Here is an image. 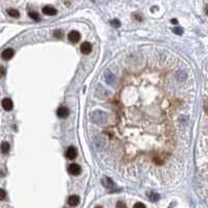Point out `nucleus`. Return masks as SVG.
Instances as JSON below:
<instances>
[{"label":"nucleus","instance_id":"1","mask_svg":"<svg viewBox=\"0 0 208 208\" xmlns=\"http://www.w3.org/2000/svg\"><path fill=\"white\" fill-rule=\"evenodd\" d=\"M69 173L73 176H78L81 173V167L77 163H72L69 167Z\"/></svg>","mask_w":208,"mask_h":208},{"label":"nucleus","instance_id":"6","mask_svg":"<svg viewBox=\"0 0 208 208\" xmlns=\"http://www.w3.org/2000/svg\"><path fill=\"white\" fill-rule=\"evenodd\" d=\"M14 53L15 52L12 48H6L5 50H3L2 54H1V57H2L4 60H8L14 56Z\"/></svg>","mask_w":208,"mask_h":208},{"label":"nucleus","instance_id":"22","mask_svg":"<svg viewBox=\"0 0 208 208\" xmlns=\"http://www.w3.org/2000/svg\"><path fill=\"white\" fill-rule=\"evenodd\" d=\"M117 207H126V205H125L124 203H121V202H119V203H117Z\"/></svg>","mask_w":208,"mask_h":208},{"label":"nucleus","instance_id":"8","mask_svg":"<svg viewBox=\"0 0 208 208\" xmlns=\"http://www.w3.org/2000/svg\"><path fill=\"white\" fill-rule=\"evenodd\" d=\"M2 107L4 108V110L10 111L13 109V102L10 98H4L2 100Z\"/></svg>","mask_w":208,"mask_h":208},{"label":"nucleus","instance_id":"7","mask_svg":"<svg viewBox=\"0 0 208 208\" xmlns=\"http://www.w3.org/2000/svg\"><path fill=\"white\" fill-rule=\"evenodd\" d=\"M56 113H57V116L60 118L65 119V118H67L68 116H69V109H68V107H66V106H60V107L56 110Z\"/></svg>","mask_w":208,"mask_h":208},{"label":"nucleus","instance_id":"13","mask_svg":"<svg viewBox=\"0 0 208 208\" xmlns=\"http://www.w3.org/2000/svg\"><path fill=\"white\" fill-rule=\"evenodd\" d=\"M7 14L13 18H19L20 17V13L18 12L17 10H15V8H10V10H7Z\"/></svg>","mask_w":208,"mask_h":208},{"label":"nucleus","instance_id":"18","mask_svg":"<svg viewBox=\"0 0 208 208\" xmlns=\"http://www.w3.org/2000/svg\"><path fill=\"white\" fill-rule=\"evenodd\" d=\"M5 197H6V193H5V190H3V189L0 188V201L4 200Z\"/></svg>","mask_w":208,"mask_h":208},{"label":"nucleus","instance_id":"2","mask_svg":"<svg viewBox=\"0 0 208 208\" xmlns=\"http://www.w3.org/2000/svg\"><path fill=\"white\" fill-rule=\"evenodd\" d=\"M77 156V151L76 149L74 148V147H69V148L67 149V151H66V157L68 158V159H70V160H73V159H75Z\"/></svg>","mask_w":208,"mask_h":208},{"label":"nucleus","instance_id":"3","mask_svg":"<svg viewBox=\"0 0 208 208\" xmlns=\"http://www.w3.org/2000/svg\"><path fill=\"white\" fill-rule=\"evenodd\" d=\"M68 38H69L70 42H72V43H77V42L80 41V34H79L78 31L76 30H72L71 32L69 34V36H68Z\"/></svg>","mask_w":208,"mask_h":208},{"label":"nucleus","instance_id":"14","mask_svg":"<svg viewBox=\"0 0 208 208\" xmlns=\"http://www.w3.org/2000/svg\"><path fill=\"white\" fill-rule=\"evenodd\" d=\"M28 15L31 19L36 20V21H39V20H40V16H39V14L36 12H29Z\"/></svg>","mask_w":208,"mask_h":208},{"label":"nucleus","instance_id":"19","mask_svg":"<svg viewBox=\"0 0 208 208\" xmlns=\"http://www.w3.org/2000/svg\"><path fill=\"white\" fill-rule=\"evenodd\" d=\"M62 36H64V34H62V30H55L54 31V36H56V38H62Z\"/></svg>","mask_w":208,"mask_h":208},{"label":"nucleus","instance_id":"16","mask_svg":"<svg viewBox=\"0 0 208 208\" xmlns=\"http://www.w3.org/2000/svg\"><path fill=\"white\" fill-rule=\"evenodd\" d=\"M110 24H111L113 26H115V27H120V26H121V22H120L119 20H117V19L111 20V21H110Z\"/></svg>","mask_w":208,"mask_h":208},{"label":"nucleus","instance_id":"10","mask_svg":"<svg viewBox=\"0 0 208 208\" xmlns=\"http://www.w3.org/2000/svg\"><path fill=\"white\" fill-rule=\"evenodd\" d=\"M147 197L150 199L152 202H156L158 201V199H159V195L155 191H150V193H147Z\"/></svg>","mask_w":208,"mask_h":208},{"label":"nucleus","instance_id":"4","mask_svg":"<svg viewBox=\"0 0 208 208\" xmlns=\"http://www.w3.org/2000/svg\"><path fill=\"white\" fill-rule=\"evenodd\" d=\"M43 14L46 15V16H54V15L57 14V11L51 5H46L43 8Z\"/></svg>","mask_w":208,"mask_h":208},{"label":"nucleus","instance_id":"17","mask_svg":"<svg viewBox=\"0 0 208 208\" xmlns=\"http://www.w3.org/2000/svg\"><path fill=\"white\" fill-rule=\"evenodd\" d=\"M106 80L108 82H113V75L110 73V72H107V74H106Z\"/></svg>","mask_w":208,"mask_h":208},{"label":"nucleus","instance_id":"20","mask_svg":"<svg viewBox=\"0 0 208 208\" xmlns=\"http://www.w3.org/2000/svg\"><path fill=\"white\" fill-rule=\"evenodd\" d=\"M5 75V69L2 67V66H0V78L3 77Z\"/></svg>","mask_w":208,"mask_h":208},{"label":"nucleus","instance_id":"15","mask_svg":"<svg viewBox=\"0 0 208 208\" xmlns=\"http://www.w3.org/2000/svg\"><path fill=\"white\" fill-rule=\"evenodd\" d=\"M173 32L174 34H183V28L182 27H179V26H177V27H175L174 29H173Z\"/></svg>","mask_w":208,"mask_h":208},{"label":"nucleus","instance_id":"21","mask_svg":"<svg viewBox=\"0 0 208 208\" xmlns=\"http://www.w3.org/2000/svg\"><path fill=\"white\" fill-rule=\"evenodd\" d=\"M134 206H135V207H146V205L143 203H137Z\"/></svg>","mask_w":208,"mask_h":208},{"label":"nucleus","instance_id":"5","mask_svg":"<svg viewBox=\"0 0 208 208\" xmlns=\"http://www.w3.org/2000/svg\"><path fill=\"white\" fill-rule=\"evenodd\" d=\"M80 50L83 54H90L92 52V45L90 42H83L80 46Z\"/></svg>","mask_w":208,"mask_h":208},{"label":"nucleus","instance_id":"23","mask_svg":"<svg viewBox=\"0 0 208 208\" xmlns=\"http://www.w3.org/2000/svg\"><path fill=\"white\" fill-rule=\"evenodd\" d=\"M171 22H172V23H175V24H176V23H177V20H176V19H172V20H171Z\"/></svg>","mask_w":208,"mask_h":208},{"label":"nucleus","instance_id":"12","mask_svg":"<svg viewBox=\"0 0 208 208\" xmlns=\"http://www.w3.org/2000/svg\"><path fill=\"white\" fill-rule=\"evenodd\" d=\"M8 151H10V144L7 143V141H3L1 144V152L3 154H7Z\"/></svg>","mask_w":208,"mask_h":208},{"label":"nucleus","instance_id":"11","mask_svg":"<svg viewBox=\"0 0 208 208\" xmlns=\"http://www.w3.org/2000/svg\"><path fill=\"white\" fill-rule=\"evenodd\" d=\"M102 184L105 187H107V188H111V187L115 186L113 181L110 179V178H104V179L102 180Z\"/></svg>","mask_w":208,"mask_h":208},{"label":"nucleus","instance_id":"9","mask_svg":"<svg viewBox=\"0 0 208 208\" xmlns=\"http://www.w3.org/2000/svg\"><path fill=\"white\" fill-rule=\"evenodd\" d=\"M79 197L78 196H75V195H72V196L69 197V199H68V204H69L70 206H77L79 204Z\"/></svg>","mask_w":208,"mask_h":208}]
</instances>
